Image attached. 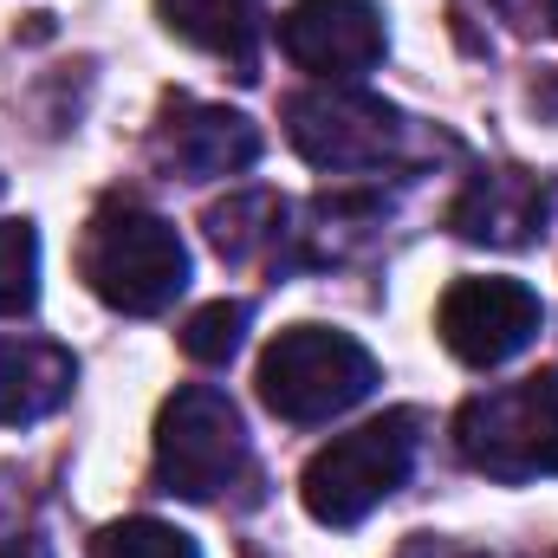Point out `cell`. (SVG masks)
<instances>
[{"mask_svg":"<svg viewBox=\"0 0 558 558\" xmlns=\"http://www.w3.org/2000/svg\"><path fill=\"white\" fill-rule=\"evenodd\" d=\"M78 274L111 312L156 318V312H169L189 292V247L156 208H143L131 195H111L85 221Z\"/></svg>","mask_w":558,"mask_h":558,"instance_id":"obj_1","label":"cell"},{"mask_svg":"<svg viewBox=\"0 0 558 558\" xmlns=\"http://www.w3.org/2000/svg\"><path fill=\"white\" fill-rule=\"evenodd\" d=\"M416 428H422L416 410H390V416L364 422V428H351V435H331V441L305 461V474H299L305 513H312L318 526H357V520H371V513L410 481L416 441H422Z\"/></svg>","mask_w":558,"mask_h":558,"instance_id":"obj_2","label":"cell"},{"mask_svg":"<svg viewBox=\"0 0 558 558\" xmlns=\"http://www.w3.org/2000/svg\"><path fill=\"white\" fill-rule=\"evenodd\" d=\"M260 403L292 428L331 422L377 390V357L331 325H286L260 351Z\"/></svg>","mask_w":558,"mask_h":558,"instance_id":"obj_3","label":"cell"},{"mask_svg":"<svg viewBox=\"0 0 558 558\" xmlns=\"http://www.w3.org/2000/svg\"><path fill=\"white\" fill-rule=\"evenodd\" d=\"M454 448L487 481H539L558 474V371H533L520 384L481 390L454 416Z\"/></svg>","mask_w":558,"mask_h":558,"instance_id":"obj_4","label":"cell"},{"mask_svg":"<svg viewBox=\"0 0 558 558\" xmlns=\"http://www.w3.org/2000/svg\"><path fill=\"white\" fill-rule=\"evenodd\" d=\"M247 468H254V454H247L241 410L215 384H189L162 403V416H156V481H162V494L221 500L228 487L247 481Z\"/></svg>","mask_w":558,"mask_h":558,"instance_id":"obj_5","label":"cell"},{"mask_svg":"<svg viewBox=\"0 0 558 558\" xmlns=\"http://www.w3.org/2000/svg\"><path fill=\"white\" fill-rule=\"evenodd\" d=\"M286 137H292V149H299L312 169L364 175V169L397 162V149L410 137V118L390 111V105L371 98V92L312 85V92H292V98H286Z\"/></svg>","mask_w":558,"mask_h":558,"instance_id":"obj_6","label":"cell"},{"mask_svg":"<svg viewBox=\"0 0 558 558\" xmlns=\"http://www.w3.org/2000/svg\"><path fill=\"white\" fill-rule=\"evenodd\" d=\"M539 325H546V299L520 279H454L435 305V331L468 371L513 364L520 351H533Z\"/></svg>","mask_w":558,"mask_h":558,"instance_id":"obj_7","label":"cell"},{"mask_svg":"<svg viewBox=\"0 0 558 558\" xmlns=\"http://www.w3.org/2000/svg\"><path fill=\"white\" fill-rule=\"evenodd\" d=\"M384 13L371 0H292L279 20V52L318 85H357L384 59Z\"/></svg>","mask_w":558,"mask_h":558,"instance_id":"obj_8","label":"cell"},{"mask_svg":"<svg viewBox=\"0 0 558 558\" xmlns=\"http://www.w3.org/2000/svg\"><path fill=\"white\" fill-rule=\"evenodd\" d=\"M156 162L189 175V182H215V175H241L260 162V131L228 111V105H195L175 98L156 124Z\"/></svg>","mask_w":558,"mask_h":558,"instance_id":"obj_9","label":"cell"},{"mask_svg":"<svg viewBox=\"0 0 558 558\" xmlns=\"http://www.w3.org/2000/svg\"><path fill=\"white\" fill-rule=\"evenodd\" d=\"M553 221V189L526 169H487L448 208V228L481 247H533Z\"/></svg>","mask_w":558,"mask_h":558,"instance_id":"obj_10","label":"cell"},{"mask_svg":"<svg viewBox=\"0 0 558 558\" xmlns=\"http://www.w3.org/2000/svg\"><path fill=\"white\" fill-rule=\"evenodd\" d=\"M78 384V364L52 338H0V428L52 416Z\"/></svg>","mask_w":558,"mask_h":558,"instance_id":"obj_11","label":"cell"},{"mask_svg":"<svg viewBox=\"0 0 558 558\" xmlns=\"http://www.w3.org/2000/svg\"><path fill=\"white\" fill-rule=\"evenodd\" d=\"M156 20L175 39L228 59L234 78H260L254 72L260 65V13H254V0H156Z\"/></svg>","mask_w":558,"mask_h":558,"instance_id":"obj_12","label":"cell"},{"mask_svg":"<svg viewBox=\"0 0 558 558\" xmlns=\"http://www.w3.org/2000/svg\"><path fill=\"white\" fill-rule=\"evenodd\" d=\"M286 234L292 228H286V202L279 195H228V202L208 208V241L234 267H260V260L286 267V254H279Z\"/></svg>","mask_w":558,"mask_h":558,"instance_id":"obj_13","label":"cell"},{"mask_svg":"<svg viewBox=\"0 0 558 558\" xmlns=\"http://www.w3.org/2000/svg\"><path fill=\"white\" fill-rule=\"evenodd\" d=\"M39 299V234L33 221H0V318L33 312Z\"/></svg>","mask_w":558,"mask_h":558,"instance_id":"obj_14","label":"cell"},{"mask_svg":"<svg viewBox=\"0 0 558 558\" xmlns=\"http://www.w3.org/2000/svg\"><path fill=\"white\" fill-rule=\"evenodd\" d=\"M247 318H254L247 299H215V305H202V312L182 325V351H189L195 364H228V357L241 351V338H247Z\"/></svg>","mask_w":558,"mask_h":558,"instance_id":"obj_15","label":"cell"},{"mask_svg":"<svg viewBox=\"0 0 558 558\" xmlns=\"http://www.w3.org/2000/svg\"><path fill=\"white\" fill-rule=\"evenodd\" d=\"M92 558H202L195 539L182 526H162V520H118L92 539Z\"/></svg>","mask_w":558,"mask_h":558,"instance_id":"obj_16","label":"cell"},{"mask_svg":"<svg viewBox=\"0 0 558 558\" xmlns=\"http://www.w3.org/2000/svg\"><path fill=\"white\" fill-rule=\"evenodd\" d=\"M0 558H52V553H46V539H33V533H0Z\"/></svg>","mask_w":558,"mask_h":558,"instance_id":"obj_17","label":"cell"},{"mask_svg":"<svg viewBox=\"0 0 558 558\" xmlns=\"http://www.w3.org/2000/svg\"><path fill=\"white\" fill-rule=\"evenodd\" d=\"M403 558H481V553H454V546H435V539H416Z\"/></svg>","mask_w":558,"mask_h":558,"instance_id":"obj_18","label":"cell"},{"mask_svg":"<svg viewBox=\"0 0 558 558\" xmlns=\"http://www.w3.org/2000/svg\"><path fill=\"white\" fill-rule=\"evenodd\" d=\"M546 20H553V26H558V0H546Z\"/></svg>","mask_w":558,"mask_h":558,"instance_id":"obj_19","label":"cell"}]
</instances>
